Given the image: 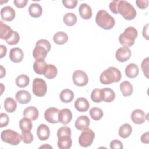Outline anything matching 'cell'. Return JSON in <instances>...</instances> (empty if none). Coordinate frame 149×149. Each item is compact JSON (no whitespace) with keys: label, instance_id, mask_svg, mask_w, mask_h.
<instances>
[{"label":"cell","instance_id":"1","mask_svg":"<svg viewBox=\"0 0 149 149\" xmlns=\"http://www.w3.org/2000/svg\"><path fill=\"white\" fill-rule=\"evenodd\" d=\"M122 74L120 70L115 67H109L103 71L100 76V81L104 84H110L120 80Z\"/></svg>","mask_w":149,"mask_h":149},{"label":"cell","instance_id":"2","mask_svg":"<svg viewBox=\"0 0 149 149\" xmlns=\"http://www.w3.org/2000/svg\"><path fill=\"white\" fill-rule=\"evenodd\" d=\"M95 22L98 26L105 30L112 29L115 24L114 18L105 10H100L97 12Z\"/></svg>","mask_w":149,"mask_h":149},{"label":"cell","instance_id":"3","mask_svg":"<svg viewBox=\"0 0 149 149\" xmlns=\"http://www.w3.org/2000/svg\"><path fill=\"white\" fill-rule=\"evenodd\" d=\"M137 30L133 27H128L120 34L119 37V41L123 47H129L132 46L136 38L137 37Z\"/></svg>","mask_w":149,"mask_h":149},{"label":"cell","instance_id":"4","mask_svg":"<svg viewBox=\"0 0 149 149\" xmlns=\"http://www.w3.org/2000/svg\"><path fill=\"white\" fill-rule=\"evenodd\" d=\"M118 10L122 17L127 20H133L137 15L136 9L126 1H119Z\"/></svg>","mask_w":149,"mask_h":149},{"label":"cell","instance_id":"5","mask_svg":"<svg viewBox=\"0 0 149 149\" xmlns=\"http://www.w3.org/2000/svg\"><path fill=\"white\" fill-rule=\"evenodd\" d=\"M1 137L3 142L13 146L19 144L22 140L21 134L12 129L3 130L1 132Z\"/></svg>","mask_w":149,"mask_h":149},{"label":"cell","instance_id":"6","mask_svg":"<svg viewBox=\"0 0 149 149\" xmlns=\"http://www.w3.org/2000/svg\"><path fill=\"white\" fill-rule=\"evenodd\" d=\"M33 93L37 97H43L47 91L45 81L41 78H35L33 82Z\"/></svg>","mask_w":149,"mask_h":149},{"label":"cell","instance_id":"7","mask_svg":"<svg viewBox=\"0 0 149 149\" xmlns=\"http://www.w3.org/2000/svg\"><path fill=\"white\" fill-rule=\"evenodd\" d=\"M95 137V133L94 132L87 128L83 130L82 133L79 137V143L83 147H87L90 146L93 142Z\"/></svg>","mask_w":149,"mask_h":149},{"label":"cell","instance_id":"8","mask_svg":"<svg viewBox=\"0 0 149 149\" xmlns=\"http://www.w3.org/2000/svg\"><path fill=\"white\" fill-rule=\"evenodd\" d=\"M73 81L74 84L79 87L86 86L88 82V77L87 74L81 70H77L73 73Z\"/></svg>","mask_w":149,"mask_h":149},{"label":"cell","instance_id":"9","mask_svg":"<svg viewBox=\"0 0 149 149\" xmlns=\"http://www.w3.org/2000/svg\"><path fill=\"white\" fill-rule=\"evenodd\" d=\"M59 110L55 107H50L44 112L45 119L51 123H57L59 122Z\"/></svg>","mask_w":149,"mask_h":149},{"label":"cell","instance_id":"10","mask_svg":"<svg viewBox=\"0 0 149 149\" xmlns=\"http://www.w3.org/2000/svg\"><path fill=\"white\" fill-rule=\"evenodd\" d=\"M131 56V51L128 47H122L117 49L115 52L116 59L120 62L127 61Z\"/></svg>","mask_w":149,"mask_h":149},{"label":"cell","instance_id":"11","mask_svg":"<svg viewBox=\"0 0 149 149\" xmlns=\"http://www.w3.org/2000/svg\"><path fill=\"white\" fill-rule=\"evenodd\" d=\"M131 119L135 124L143 123L146 119H147V115H146L144 112L141 109H137L131 113Z\"/></svg>","mask_w":149,"mask_h":149},{"label":"cell","instance_id":"12","mask_svg":"<svg viewBox=\"0 0 149 149\" xmlns=\"http://www.w3.org/2000/svg\"><path fill=\"white\" fill-rule=\"evenodd\" d=\"M48 51L42 45L36 44V46L33 51V56L36 61L44 60L48 54Z\"/></svg>","mask_w":149,"mask_h":149},{"label":"cell","instance_id":"13","mask_svg":"<svg viewBox=\"0 0 149 149\" xmlns=\"http://www.w3.org/2000/svg\"><path fill=\"white\" fill-rule=\"evenodd\" d=\"M16 16L15 10L9 6H6L2 8L1 10V17L3 20L5 21H12Z\"/></svg>","mask_w":149,"mask_h":149},{"label":"cell","instance_id":"14","mask_svg":"<svg viewBox=\"0 0 149 149\" xmlns=\"http://www.w3.org/2000/svg\"><path fill=\"white\" fill-rule=\"evenodd\" d=\"M15 98L19 103L22 104H26L30 101L31 97L29 92L26 90H21L16 93Z\"/></svg>","mask_w":149,"mask_h":149},{"label":"cell","instance_id":"15","mask_svg":"<svg viewBox=\"0 0 149 149\" xmlns=\"http://www.w3.org/2000/svg\"><path fill=\"white\" fill-rule=\"evenodd\" d=\"M72 117L73 115L71 111L68 108H63L59 111V122L66 125L72 120Z\"/></svg>","mask_w":149,"mask_h":149},{"label":"cell","instance_id":"16","mask_svg":"<svg viewBox=\"0 0 149 149\" xmlns=\"http://www.w3.org/2000/svg\"><path fill=\"white\" fill-rule=\"evenodd\" d=\"M74 125L77 129L83 131L88 128L90 125V119L86 115H81L77 118Z\"/></svg>","mask_w":149,"mask_h":149},{"label":"cell","instance_id":"17","mask_svg":"<svg viewBox=\"0 0 149 149\" xmlns=\"http://www.w3.org/2000/svg\"><path fill=\"white\" fill-rule=\"evenodd\" d=\"M37 135L40 140H46L48 139L50 135L49 128L45 124H40L37 129Z\"/></svg>","mask_w":149,"mask_h":149},{"label":"cell","instance_id":"18","mask_svg":"<svg viewBox=\"0 0 149 149\" xmlns=\"http://www.w3.org/2000/svg\"><path fill=\"white\" fill-rule=\"evenodd\" d=\"M23 52L20 48H12L9 52V58L13 62H20L23 60Z\"/></svg>","mask_w":149,"mask_h":149},{"label":"cell","instance_id":"19","mask_svg":"<svg viewBox=\"0 0 149 149\" xmlns=\"http://www.w3.org/2000/svg\"><path fill=\"white\" fill-rule=\"evenodd\" d=\"M90 107V104L87 99L83 97L78 98L74 102V107L79 112L87 111Z\"/></svg>","mask_w":149,"mask_h":149},{"label":"cell","instance_id":"20","mask_svg":"<svg viewBox=\"0 0 149 149\" xmlns=\"http://www.w3.org/2000/svg\"><path fill=\"white\" fill-rule=\"evenodd\" d=\"M13 30L11 27L5 24H4L2 21H0V38L5 41L9 38L12 35Z\"/></svg>","mask_w":149,"mask_h":149},{"label":"cell","instance_id":"21","mask_svg":"<svg viewBox=\"0 0 149 149\" xmlns=\"http://www.w3.org/2000/svg\"><path fill=\"white\" fill-rule=\"evenodd\" d=\"M79 12L81 17L84 20L90 19L92 16L91 8L87 3L81 4L79 8Z\"/></svg>","mask_w":149,"mask_h":149},{"label":"cell","instance_id":"22","mask_svg":"<svg viewBox=\"0 0 149 149\" xmlns=\"http://www.w3.org/2000/svg\"><path fill=\"white\" fill-rule=\"evenodd\" d=\"M39 115L38 110L35 107L30 106L27 107L23 111L24 117L27 118L31 120H36Z\"/></svg>","mask_w":149,"mask_h":149},{"label":"cell","instance_id":"23","mask_svg":"<svg viewBox=\"0 0 149 149\" xmlns=\"http://www.w3.org/2000/svg\"><path fill=\"white\" fill-rule=\"evenodd\" d=\"M125 72L127 77L130 79H133L138 76L139 70L136 64L130 63L126 67Z\"/></svg>","mask_w":149,"mask_h":149},{"label":"cell","instance_id":"24","mask_svg":"<svg viewBox=\"0 0 149 149\" xmlns=\"http://www.w3.org/2000/svg\"><path fill=\"white\" fill-rule=\"evenodd\" d=\"M120 90L122 94L125 97H128L132 94L133 91V87L132 84L128 81H123L120 84Z\"/></svg>","mask_w":149,"mask_h":149},{"label":"cell","instance_id":"25","mask_svg":"<svg viewBox=\"0 0 149 149\" xmlns=\"http://www.w3.org/2000/svg\"><path fill=\"white\" fill-rule=\"evenodd\" d=\"M42 12V7L38 3H31L29 7V13L33 17L37 18L40 17Z\"/></svg>","mask_w":149,"mask_h":149},{"label":"cell","instance_id":"26","mask_svg":"<svg viewBox=\"0 0 149 149\" xmlns=\"http://www.w3.org/2000/svg\"><path fill=\"white\" fill-rule=\"evenodd\" d=\"M60 100L65 103L70 102L74 98L73 92L69 89H64L59 94Z\"/></svg>","mask_w":149,"mask_h":149},{"label":"cell","instance_id":"27","mask_svg":"<svg viewBox=\"0 0 149 149\" xmlns=\"http://www.w3.org/2000/svg\"><path fill=\"white\" fill-rule=\"evenodd\" d=\"M72 145L71 136H65L58 138V146L61 149H69Z\"/></svg>","mask_w":149,"mask_h":149},{"label":"cell","instance_id":"28","mask_svg":"<svg viewBox=\"0 0 149 149\" xmlns=\"http://www.w3.org/2000/svg\"><path fill=\"white\" fill-rule=\"evenodd\" d=\"M53 40L56 44L63 45L68 41V36L67 34L63 31H58L54 35Z\"/></svg>","mask_w":149,"mask_h":149},{"label":"cell","instance_id":"29","mask_svg":"<svg viewBox=\"0 0 149 149\" xmlns=\"http://www.w3.org/2000/svg\"><path fill=\"white\" fill-rule=\"evenodd\" d=\"M4 108L7 112L12 113L17 108V103L13 98L10 97L6 98L4 101Z\"/></svg>","mask_w":149,"mask_h":149},{"label":"cell","instance_id":"30","mask_svg":"<svg viewBox=\"0 0 149 149\" xmlns=\"http://www.w3.org/2000/svg\"><path fill=\"white\" fill-rule=\"evenodd\" d=\"M58 73V70L55 66L52 64H47L44 76L48 79H52L56 77Z\"/></svg>","mask_w":149,"mask_h":149},{"label":"cell","instance_id":"31","mask_svg":"<svg viewBox=\"0 0 149 149\" xmlns=\"http://www.w3.org/2000/svg\"><path fill=\"white\" fill-rule=\"evenodd\" d=\"M47 63L44 60L36 61L33 64V69L34 72L38 74H44Z\"/></svg>","mask_w":149,"mask_h":149},{"label":"cell","instance_id":"32","mask_svg":"<svg viewBox=\"0 0 149 149\" xmlns=\"http://www.w3.org/2000/svg\"><path fill=\"white\" fill-rule=\"evenodd\" d=\"M132 132V127L129 123L123 124L119 129V135L120 137L125 139L130 136Z\"/></svg>","mask_w":149,"mask_h":149},{"label":"cell","instance_id":"33","mask_svg":"<svg viewBox=\"0 0 149 149\" xmlns=\"http://www.w3.org/2000/svg\"><path fill=\"white\" fill-rule=\"evenodd\" d=\"M31 120V119L26 117H24L23 118L20 119L19 122V127L22 132L31 131L33 127L32 122Z\"/></svg>","mask_w":149,"mask_h":149},{"label":"cell","instance_id":"34","mask_svg":"<svg viewBox=\"0 0 149 149\" xmlns=\"http://www.w3.org/2000/svg\"><path fill=\"white\" fill-rule=\"evenodd\" d=\"M103 93V101L106 102H111L115 98V93L113 90L110 88H104L102 89Z\"/></svg>","mask_w":149,"mask_h":149},{"label":"cell","instance_id":"35","mask_svg":"<svg viewBox=\"0 0 149 149\" xmlns=\"http://www.w3.org/2000/svg\"><path fill=\"white\" fill-rule=\"evenodd\" d=\"M63 20L66 25L68 26H72L76 23L77 17L74 13L68 12L63 16Z\"/></svg>","mask_w":149,"mask_h":149},{"label":"cell","instance_id":"36","mask_svg":"<svg viewBox=\"0 0 149 149\" xmlns=\"http://www.w3.org/2000/svg\"><path fill=\"white\" fill-rule=\"evenodd\" d=\"M30 83V79L26 74H20L16 79V84L20 88L26 87Z\"/></svg>","mask_w":149,"mask_h":149},{"label":"cell","instance_id":"37","mask_svg":"<svg viewBox=\"0 0 149 149\" xmlns=\"http://www.w3.org/2000/svg\"><path fill=\"white\" fill-rule=\"evenodd\" d=\"M91 100L96 103H99L103 101V93L102 90L99 88L94 89L91 94Z\"/></svg>","mask_w":149,"mask_h":149},{"label":"cell","instance_id":"38","mask_svg":"<svg viewBox=\"0 0 149 149\" xmlns=\"http://www.w3.org/2000/svg\"><path fill=\"white\" fill-rule=\"evenodd\" d=\"M89 113L91 118L94 120H99L104 115L102 109L97 107H93L90 109Z\"/></svg>","mask_w":149,"mask_h":149},{"label":"cell","instance_id":"39","mask_svg":"<svg viewBox=\"0 0 149 149\" xmlns=\"http://www.w3.org/2000/svg\"><path fill=\"white\" fill-rule=\"evenodd\" d=\"M65 136H71V130L68 126H62L58 129L57 131L58 139Z\"/></svg>","mask_w":149,"mask_h":149},{"label":"cell","instance_id":"40","mask_svg":"<svg viewBox=\"0 0 149 149\" xmlns=\"http://www.w3.org/2000/svg\"><path fill=\"white\" fill-rule=\"evenodd\" d=\"M19 41H20V35L17 32L13 31L12 35L10 36L9 38L6 40V42L9 45H14L17 44Z\"/></svg>","mask_w":149,"mask_h":149},{"label":"cell","instance_id":"41","mask_svg":"<svg viewBox=\"0 0 149 149\" xmlns=\"http://www.w3.org/2000/svg\"><path fill=\"white\" fill-rule=\"evenodd\" d=\"M22 140L26 144H30L33 141V135L31 132H22L21 134Z\"/></svg>","mask_w":149,"mask_h":149},{"label":"cell","instance_id":"42","mask_svg":"<svg viewBox=\"0 0 149 149\" xmlns=\"http://www.w3.org/2000/svg\"><path fill=\"white\" fill-rule=\"evenodd\" d=\"M149 58L147 57L141 62V67L142 70L147 78H148V64H149Z\"/></svg>","mask_w":149,"mask_h":149},{"label":"cell","instance_id":"43","mask_svg":"<svg viewBox=\"0 0 149 149\" xmlns=\"http://www.w3.org/2000/svg\"><path fill=\"white\" fill-rule=\"evenodd\" d=\"M9 122V118L8 115L5 113L0 114V127H3L6 126Z\"/></svg>","mask_w":149,"mask_h":149},{"label":"cell","instance_id":"44","mask_svg":"<svg viewBox=\"0 0 149 149\" xmlns=\"http://www.w3.org/2000/svg\"><path fill=\"white\" fill-rule=\"evenodd\" d=\"M62 3L68 9H73L74 8L77 4V0H63Z\"/></svg>","mask_w":149,"mask_h":149},{"label":"cell","instance_id":"45","mask_svg":"<svg viewBox=\"0 0 149 149\" xmlns=\"http://www.w3.org/2000/svg\"><path fill=\"white\" fill-rule=\"evenodd\" d=\"M119 2V0H113L112 2H111L109 5V9L112 12H113L115 14L119 13L118 10Z\"/></svg>","mask_w":149,"mask_h":149},{"label":"cell","instance_id":"46","mask_svg":"<svg viewBox=\"0 0 149 149\" xmlns=\"http://www.w3.org/2000/svg\"><path fill=\"white\" fill-rule=\"evenodd\" d=\"M36 44H38L40 45H42V47H44V48H45L47 49V50L48 51V52H49L51 49V44L49 43V42L45 40V39H41L39 40L38 41H37L36 42Z\"/></svg>","mask_w":149,"mask_h":149},{"label":"cell","instance_id":"47","mask_svg":"<svg viewBox=\"0 0 149 149\" xmlns=\"http://www.w3.org/2000/svg\"><path fill=\"white\" fill-rule=\"evenodd\" d=\"M110 148H118L122 149L123 148L122 143L118 140H113L110 143Z\"/></svg>","mask_w":149,"mask_h":149},{"label":"cell","instance_id":"48","mask_svg":"<svg viewBox=\"0 0 149 149\" xmlns=\"http://www.w3.org/2000/svg\"><path fill=\"white\" fill-rule=\"evenodd\" d=\"M136 3L137 7L141 9H144L148 7V0H137Z\"/></svg>","mask_w":149,"mask_h":149},{"label":"cell","instance_id":"49","mask_svg":"<svg viewBox=\"0 0 149 149\" xmlns=\"http://www.w3.org/2000/svg\"><path fill=\"white\" fill-rule=\"evenodd\" d=\"M28 2L27 0H14L13 3L17 8H22L26 6Z\"/></svg>","mask_w":149,"mask_h":149},{"label":"cell","instance_id":"50","mask_svg":"<svg viewBox=\"0 0 149 149\" xmlns=\"http://www.w3.org/2000/svg\"><path fill=\"white\" fill-rule=\"evenodd\" d=\"M140 140L144 144H148L149 143V139H148V132H147L142 134L140 138Z\"/></svg>","mask_w":149,"mask_h":149},{"label":"cell","instance_id":"51","mask_svg":"<svg viewBox=\"0 0 149 149\" xmlns=\"http://www.w3.org/2000/svg\"><path fill=\"white\" fill-rule=\"evenodd\" d=\"M148 23H147L146 26H144L143 29V36L146 39L148 40Z\"/></svg>","mask_w":149,"mask_h":149},{"label":"cell","instance_id":"52","mask_svg":"<svg viewBox=\"0 0 149 149\" xmlns=\"http://www.w3.org/2000/svg\"><path fill=\"white\" fill-rule=\"evenodd\" d=\"M0 48H1V56H0V58H2L6 54L7 48L5 45H0Z\"/></svg>","mask_w":149,"mask_h":149},{"label":"cell","instance_id":"53","mask_svg":"<svg viewBox=\"0 0 149 149\" xmlns=\"http://www.w3.org/2000/svg\"><path fill=\"white\" fill-rule=\"evenodd\" d=\"M5 69L2 66H1V78H2L5 75Z\"/></svg>","mask_w":149,"mask_h":149},{"label":"cell","instance_id":"54","mask_svg":"<svg viewBox=\"0 0 149 149\" xmlns=\"http://www.w3.org/2000/svg\"><path fill=\"white\" fill-rule=\"evenodd\" d=\"M44 147H47V148H52V147L49 145H44V146H41L40 148H44Z\"/></svg>","mask_w":149,"mask_h":149}]
</instances>
